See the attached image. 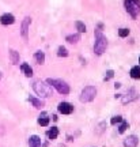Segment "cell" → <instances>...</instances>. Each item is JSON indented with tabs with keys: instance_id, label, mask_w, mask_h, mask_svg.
<instances>
[{
	"instance_id": "cell-1",
	"label": "cell",
	"mask_w": 140,
	"mask_h": 147,
	"mask_svg": "<svg viewBox=\"0 0 140 147\" xmlns=\"http://www.w3.org/2000/svg\"><path fill=\"white\" fill-rule=\"evenodd\" d=\"M95 44H94V52L95 55L101 56L102 53L106 51V47H108V40L106 37L101 33V30H95Z\"/></svg>"
},
{
	"instance_id": "cell-2",
	"label": "cell",
	"mask_w": 140,
	"mask_h": 147,
	"mask_svg": "<svg viewBox=\"0 0 140 147\" xmlns=\"http://www.w3.org/2000/svg\"><path fill=\"white\" fill-rule=\"evenodd\" d=\"M33 89H34V91H36L40 97H42V98H48V97L52 95V87L48 83L42 82V80H34Z\"/></svg>"
},
{
	"instance_id": "cell-3",
	"label": "cell",
	"mask_w": 140,
	"mask_h": 147,
	"mask_svg": "<svg viewBox=\"0 0 140 147\" xmlns=\"http://www.w3.org/2000/svg\"><path fill=\"white\" fill-rule=\"evenodd\" d=\"M46 83L49 84V86L55 87V89H56L60 94H63V95L69 94V86H68L64 80H61V79H52V78H49V79H46Z\"/></svg>"
},
{
	"instance_id": "cell-4",
	"label": "cell",
	"mask_w": 140,
	"mask_h": 147,
	"mask_svg": "<svg viewBox=\"0 0 140 147\" xmlns=\"http://www.w3.org/2000/svg\"><path fill=\"white\" fill-rule=\"evenodd\" d=\"M125 10L133 19L140 14V0H125Z\"/></svg>"
},
{
	"instance_id": "cell-5",
	"label": "cell",
	"mask_w": 140,
	"mask_h": 147,
	"mask_svg": "<svg viewBox=\"0 0 140 147\" xmlns=\"http://www.w3.org/2000/svg\"><path fill=\"white\" fill-rule=\"evenodd\" d=\"M95 95H97V89L94 86H87L80 93V101L82 102H90L95 98Z\"/></svg>"
},
{
	"instance_id": "cell-6",
	"label": "cell",
	"mask_w": 140,
	"mask_h": 147,
	"mask_svg": "<svg viewBox=\"0 0 140 147\" xmlns=\"http://www.w3.org/2000/svg\"><path fill=\"white\" fill-rule=\"evenodd\" d=\"M57 109H59V112L63 113V115H71L73 112V106L71 105L69 102H60L59 106H57Z\"/></svg>"
},
{
	"instance_id": "cell-7",
	"label": "cell",
	"mask_w": 140,
	"mask_h": 147,
	"mask_svg": "<svg viewBox=\"0 0 140 147\" xmlns=\"http://www.w3.org/2000/svg\"><path fill=\"white\" fill-rule=\"evenodd\" d=\"M30 22H31V18L30 16H26L23 22H22V37L23 38H27L29 36V26H30Z\"/></svg>"
},
{
	"instance_id": "cell-8",
	"label": "cell",
	"mask_w": 140,
	"mask_h": 147,
	"mask_svg": "<svg viewBox=\"0 0 140 147\" xmlns=\"http://www.w3.org/2000/svg\"><path fill=\"white\" fill-rule=\"evenodd\" d=\"M15 22V16L12 15V14H3V15L0 16V23L1 25H12Z\"/></svg>"
},
{
	"instance_id": "cell-9",
	"label": "cell",
	"mask_w": 140,
	"mask_h": 147,
	"mask_svg": "<svg viewBox=\"0 0 140 147\" xmlns=\"http://www.w3.org/2000/svg\"><path fill=\"white\" fill-rule=\"evenodd\" d=\"M137 144H139V139L136 135H131L124 140L125 147H137Z\"/></svg>"
},
{
	"instance_id": "cell-10",
	"label": "cell",
	"mask_w": 140,
	"mask_h": 147,
	"mask_svg": "<svg viewBox=\"0 0 140 147\" xmlns=\"http://www.w3.org/2000/svg\"><path fill=\"white\" fill-rule=\"evenodd\" d=\"M29 147H41V138L38 135H31L29 139Z\"/></svg>"
},
{
	"instance_id": "cell-11",
	"label": "cell",
	"mask_w": 140,
	"mask_h": 147,
	"mask_svg": "<svg viewBox=\"0 0 140 147\" xmlns=\"http://www.w3.org/2000/svg\"><path fill=\"white\" fill-rule=\"evenodd\" d=\"M137 98V95H136V91L133 89L132 90H129L128 91V95H125V97H122V102H131V101H133V100H136Z\"/></svg>"
},
{
	"instance_id": "cell-12",
	"label": "cell",
	"mask_w": 140,
	"mask_h": 147,
	"mask_svg": "<svg viewBox=\"0 0 140 147\" xmlns=\"http://www.w3.org/2000/svg\"><path fill=\"white\" fill-rule=\"evenodd\" d=\"M21 69L23 71V74L26 75L27 78L33 76V68H31V67L27 63H23V64H22V65H21Z\"/></svg>"
},
{
	"instance_id": "cell-13",
	"label": "cell",
	"mask_w": 140,
	"mask_h": 147,
	"mask_svg": "<svg viewBox=\"0 0 140 147\" xmlns=\"http://www.w3.org/2000/svg\"><path fill=\"white\" fill-rule=\"evenodd\" d=\"M29 100H30V102L33 104V106L37 108V109H42V108H44V101L38 100V98H36V97H30Z\"/></svg>"
},
{
	"instance_id": "cell-14",
	"label": "cell",
	"mask_w": 140,
	"mask_h": 147,
	"mask_svg": "<svg viewBox=\"0 0 140 147\" xmlns=\"http://www.w3.org/2000/svg\"><path fill=\"white\" fill-rule=\"evenodd\" d=\"M57 136H59V129H57V127H52V128L48 131V138H49L50 140H55V139H57Z\"/></svg>"
},
{
	"instance_id": "cell-15",
	"label": "cell",
	"mask_w": 140,
	"mask_h": 147,
	"mask_svg": "<svg viewBox=\"0 0 140 147\" xmlns=\"http://www.w3.org/2000/svg\"><path fill=\"white\" fill-rule=\"evenodd\" d=\"M65 41L69 42V44H76V42L80 41V34H71V36H67Z\"/></svg>"
},
{
	"instance_id": "cell-16",
	"label": "cell",
	"mask_w": 140,
	"mask_h": 147,
	"mask_svg": "<svg viewBox=\"0 0 140 147\" xmlns=\"http://www.w3.org/2000/svg\"><path fill=\"white\" fill-rule=\"evenodd\" d=\"M10 57H11L12 64H18V63H19V53L16 52V51L11 49V51H10Z\"/></svg>"
},
{
	"instance_id": "cell-17",
	"label": "cell",
	"mask_w": 140,
	"mask_h": 147,
	"mask_svg": "<svg viewBox=\"0 0 140 147\" xmlns=\"http://www.w3.org/2000/svg\"><path fill=\"white\" fill-rule=\"evenodd\" d=\"M34 57H36L38 64H44V61H45V55H44V52H41V51H37V52L34 53Z\"/></svg>"
},
{
	"instance_id": "cell-18",
	"label": "cell",
	"mask_w": 140,
	"mask_h": 147,
	"mask_svg": "<svg viewBox=\"0 0 140 147\" xmlns=\"http://www.w3.org/2000/svg\"><path fill=\"white\" fill-rule=\"evenodd\" d=\"M131 76L133 79H140V67L139 65L132 67V69H131Z\"/></svg>"
},
{
	"instance_id": "cell-19",
	"label": "cell",
	"mask_w": 140,
	"mask_h": 147,
	"mask_svg": "<svg viewBox=\"0 0 140 147\" xmlns=\"http://www.w3.org/2000/svg\"><path fill=\"white\" fill-rule=\"evenodd\" d=\"M38 124H40L41 127H46L48 124H49V117H48L46 115L40 116V119H38Z\"/></svg>"
},
{
	"instance_id": "cell-20",
	"label": "cell",
	"mask_w": 140,
	"mask_h": 147,
	"mask_svg": "<svg viewBox=\"0 0 140 147\" xmlns=\"http://www.w3.org/2000/svg\"><path fill=\"white\" fill-rule=\"evenodd\" d=\"M57 56L59 57H67L68 56V51L65 47H59V49H57Z\"/></svg>"
},
{
	"instance_id": "cell-21",
	"label": "cell",
	"mask_w": 140,
	"mask_h": 147,
	"mask_svg": "<svg viewBox=\"0 0 140 147\" xmlns=\"http://www.w3.org/2000/svg\"><path fill=\"white\" fill-rule=\"evenodd\" d=\"M75 25H76V29H78L79 33H84V32H86V25H84L83 22L76 21V22H75Z\"/></svg>"
},
{
	"instance_id": "cell-22",
	"label": "cell",
	"mask_w": 140,
	"mask_h": 147,
	"mask_svg": "<svg viewBox=\"0 0 140 147\" xmlns=\"http://www.w3.org/2000/svg\"><path fill=\"white\" fill-rule=\"evenodd\" d=\"M127 128H129V124L127 123V121H121V125L118 127V132L120 134H124L127 131Z\"/></svg>"
},
{
	"instance_id": "cell-23",
	"label": "cell",
	"mask_w": 140,
	"mask_h": 147,
	"mask_svg": "<svg viewBox=\"0 0 140 147\" xmlns=\"http://www.w3.org/2000/svg\"><path fill=\"white\" fill-rule=\"evenodd\" d=\"M118 36L120 37H128L129 36V29H125V27H122V29H120L118 30Z\"/></svg>"
},
{
	"instance_id": "cell-24",
	"label": "cell",
	"mask_w": 140,
	"mask_h": 147,
	"mask_svg": "<svg viewBox=\"0 0 140 147\" xmlns=\"http://www.w3.org/2000/svg\"><path fill=\"white\" fill-rule=\"evenodd\" d=\"M121 121H122V117H121V116H114V117H112V120H110V124L116 125L117 123H121Z\"/></svg>"
},
{
	"instance_id": "cell-25",
	"label": "cell",
	"mask_w": 140,
	"mask_h": 147,
	"mask_svg": "<svg viewBox=\"0 0 140 147\" xmlns=\"http://www.w3.org/2000/svg\"><path fill=\"white\" fill-rule=\"evenodd\" d=\"M114 76V71L113 69H109V71H106V75H105V82H108V80H109V79H112Z\"/></svg>"
},
{
	"instance_id": "cell-26",
	"label": "cell",
	"mask_w": 140,
	"mask_h": 147,
	"mask_svg": "<svg viewBox=\"0 0 140 147\" xmlns=\"http://www.w3.org/2000/svg\"><path fill=\"white\" fill-rule=\"evenodd\" d=\"M104 127H106V123H101V124H99V129H97V134H98V135H101V134H102V131H104L105 128Z\"/></svg>"
},
{
	"instance_id": "cell-27",
	"label": "cell",
	"mask_w": 140,
	"mask_h": 147,
	"mask_svg": "<svg viewBox=\"0 0 140 147\" xmlns=\"http://www.w3.org/2000/svg\"><path fill=\"white\" fill-rule=\"evenodd\" d=\"M118 87H121V83H116V84H114V89H118Z\"/></svg>"
},
{
	"instance_id": "cell-28",
	"label": "cell",
	"mask_w": 140,
	"mask_h": 147,
	"mask_svg": "<svg viewBox=\"0 0 140 147\" xmlns=\"http://www.w3.org/2000/svg\"><path fill=\"white\" fill-rule=\"evenodd\" d=\"M139 63H140V57H139Z\"/></svg>"
},
{
	"instance_id": "cell-29",
	"label": "cell",
	"mask_w": 140,
	"mask_h": 147,
	"mask_svg": "<svg viewBox=\"0 0 140 147\" xmlns=\"http://www.w3.org/2000/svg\"><path fill=\"white\" fill-rule=\"evenodd\" d=\"M0 78H1V75H0Z\"/></svg>"
}]
</instances>
